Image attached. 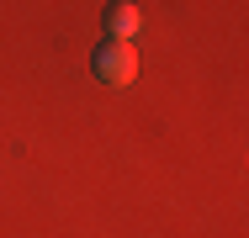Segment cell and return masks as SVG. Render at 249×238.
I'll list each match as a JSON object with an SVG mask.
<instances>
[{"instance_id":"7a4b0ae2","label":"cell","mask_w":249,"mask_h":238,"mask_svg":"<svg viewBox=\"0 0 249 238\" xmlns=\"http://www.w3.org/2000/svg\"><path fill=\"white\" fill-rule=\"evenodd\" d=\"M101 27H106V37L133 43V37L143 32V11H138V0H111V5H106V16H101Z\"/></svg>"},{"instance_id":"6da1fadb","label":"cell","mask_w":249,"mask_h":238,"mask_svg":"<svg viewBox=\"0 0 249 238\" xmlns=\"http://www.w3.org/2000/svg\"><path fill=\"white\" fill-rule=\"evenodd\" d=\"M90 74H96L101 85H133V80H138V48L106 37V43L90 53Z\"/></svg>"}]
</instances>
